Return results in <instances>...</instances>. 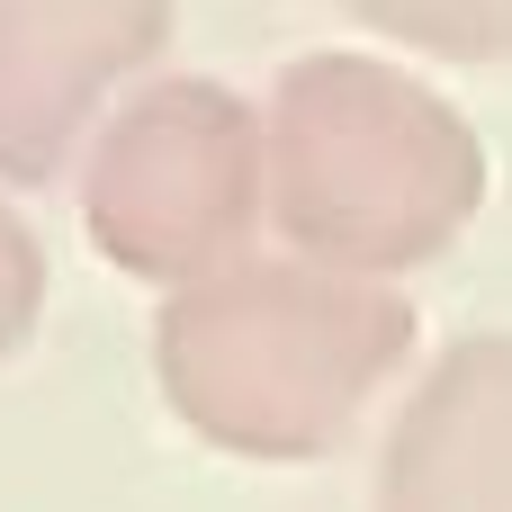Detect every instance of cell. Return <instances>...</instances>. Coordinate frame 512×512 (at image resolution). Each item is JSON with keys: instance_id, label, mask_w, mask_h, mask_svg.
I'll return each instance as SVG.
<instances>
[{"instance_id": "obj_2", "label": "cell", "mask_w": 512, "mask_h": 512, "mask_svg": "<svg viewBox=\"0 0 512 512\" xmlns=\"http://www.w3.org/2000/svg\"><path fill=\"white\" fill-rule=\"evenodd\" d=\"M378 512H512V342H459L405 405Z\"/></svg>"}, {"instance_id": "obj_1", "label": "cell", "mask_w": 512, "mask_h": 512, "mask_svg": "<svg viewBox=\"0 0 512 512\" xmlns=\"http://www.w3.org/2000/svg\"><path fill=\"white\" fill-rule=\"evenodd\" d=\"M405 306L378 288H324L297 270H234L171 306L162 378L171 405L252 459H315L351 432L360 396L396 369Z\"/></svg>"}, {"instance_id": "obj_3", "label": "cell", "mask_w": 512, "mask_h": 512, "mask_svg": "<svg viewBox=\"0 0 512 512\" xmlns=\"http://www.w3.org/2000/svg\"><path fill=\"white\" fill-rule=\"evenodd\" d=\"M27 306H36V252L18 225H0V351L27 333Z\"/></svg>"}]
</instances>
